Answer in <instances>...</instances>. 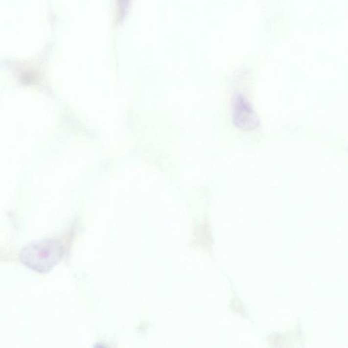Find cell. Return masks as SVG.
Returning <instances> with one entry per match:
<instances>
[{
	"label": "cell",
	"instance_id": "cell-1",
	"mask_svg": "<svg viewBox=\"0 0 348 348\" xmlns=\"http://www.w3.org/2000/svg\"><path fill=\"white\" fill-rule=\"evenodd\" d=\"M62 250L57 241L44 239L35 241L23 248L20 259L28 268L35 272H49L58 263Z\"/></svg>",
	"mask_w": 348,
	"mask_h": 348
},
{
	"label": "cell",
	"instance_id": "cell-2",
	"mask_svg": "<svg viewBox=\"0 0 348 348\" xmlns=\"http://www.w3.org/2000/svg\"><path fill=\"white\" fill-rule=\"evenodd\" d=\"M232 119L236 127L252 131L260 125L259 118L249 101L240 93L235 94L232 101Z\"/></svg>",
	"mask_w": 348,
	"mask_h": 348
}]
</instances>
